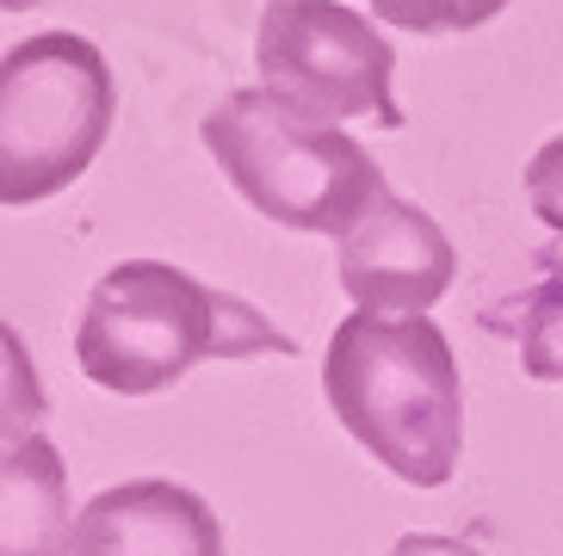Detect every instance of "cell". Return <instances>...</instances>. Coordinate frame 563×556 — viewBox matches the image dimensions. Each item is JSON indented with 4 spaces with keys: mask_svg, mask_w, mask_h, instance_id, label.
<instances>
[{
    "mask_svg": "<svg viewBox=\"0 0 563 556\" xmlns=\"http://www.w3.org/2000/svg\"><path fill=\"white\" fill-rule=\"evenodd\" d=\"M68 508V470L44 433L7 426V464H0V556H68L75 544Z\"/></svg>",
    "mask_w": 563,
    "mask_h": 556,
    "instance_id": "obj_8",
    "label": "cell"
},
{
    "mask_svg": "<svg viewBox=\"0 0 563 556\" xmlns=\"http://www.w3.org/2000/svg\"><path fill=\"white\" fill-rule=\"evenodd\" d=\"M520 371L532 383H563V273H551L527 297V315H520Z\"/></svg>",
    "mask_w": 563,
    "mask_h": 556,
    "instance_id": "obj_9",
    "label": "cell"
},
{
    "mask_svg": "<svg viewBox=\"0 0 563 556\" xmlns=\"http://www.w3.org/2000/svg\"><path fill=\"white\" fill-rule=\"evenodd\" d=\"M372 19L397 25L415 37H452V32H477L496 13H508V0H365Z\"/></svg>",
    "mask_w": 563,
    "mask_h": 556,
    "instance_id": "obj_10",
    "label": "cell"
},
{
    "mask_svg": "<svg viewBox=\"0 0 563 556\" xmlns=\"http://www.w3.org/2000/svg\"><path fill=\"white\" fill-rule=\"evenodd\" d=\"M527 204L551 235H563V136H551L527 162Z\"/></svg>",
    "mask_w": 563,
    "mask_h": 556,
    "instance_id": "obj_11",
    "label": "cell"
},
{
    "mask_svg": "<svg viewBox=\"0 0 563 556\" xmlns=\"http://www.w3.org/2000/svg\"><path fill=\"white\" fill-rule=\"evenodd\" d=\"M199 136L211 148V162L223 167V180L249 198V211L298 235L341 242L390 192L378 155L360 136H347L341 124L298 118L266 87L223 93L205 112Z\"/></svg>",
    "mask_w": 563,
    "mask_h": 556,
    "instance_id": "obj_3",
    "label": "cell"
},
{
    "mask_svg": "<svg viewBox=\"0 0 563 556\" xmlns=\"http://www.w3.org/2000/svg\"><path fill=\"white\" fill-rule=\"evenodd\" d=\"M68 556H223V520L205 494L136 476L87 501Z\"/></svg>",
    "mask_w": 563,
    "mask_h": 556,
    "instance_id": "obj_7",
    "label": "cell"
},
{
    "mask_svg": "<svg viewBox=\"0 0 563 556\" xmlns=\"http://www.w3.org/2000/svg\"><path fill=\"white\" fill-rule=\"evenodd\" d=\"M298 353L249 297L217 291L167 260H124L87 291L75 322V365L112 396H162L205 359Z\"/></svg>",
    "mask_w": 563,
    "mask_h": 556,
    "instance_id": "obj_2",
    "label": "cell"
},
{
    "mask_svg": "<svg viewBox=\"0 0 563 556\" xmlns=\"http://www.w3.org/2000/svg\"><path fill=\"white\" fill-rule=\"evenodd\" d=\"M322 396L390 476L446 489L464 458V383L433 315L353 310L329 334Z\"/></svg>",
    "mask_w": 563,
    "mask_h": 556,
    "instance_id": "obj_1",
    "label": "cell"
},
{
    "mask_svg": "<svg viewBox=\"0 0 563 556\" xmlns=\"http://www.w3.org/2000/svg\"><path fill=\"white\" fill-rule=\"evenodd\" d=\"M118 81L100 44L37 32L0 56V198L25 211L93 167L112 136Z\"/></svg>",
    "mask_w": 563,
    "mask_h": 556,
    "instance_id": "obj_4",
    "label": "cell"
},
{
    "mask_svg": "<svg viewBox=\"0 0 563 556\" xmlns=\"http://www.w3.org/2000/svg\"><path fill=\"white\" fill-rule=\"evenodd\" d=\"M254 68L279 105L316 124L372 118L384 131H402V105L390 93L397 49L378 32V19L353 13L341 0H266L254 32Z\"/></svg>",
    "mask_w": 563,
    "mask_h": 556,
    "instance_id": "obj_5",
    "label": "cell"
},
{
    "mask_svg": "<svg viewBox=\"0 0 563 556\" xmlns=\"http://www.w3.org/2000/svg\"><path fill=\"white\" fill-rule=\"evenodd\" d=\"M390 556H483V551L464 538H446V532H402L390 544Z\"/></svg>",
    "mask_w": 563,
    "mask_h": 556,
    "instance_id": "obj_12",
    "label": "cell"
},
{
    "mask_svg": "<svg viewBox=\"0 0 563 556\" xmlns=\"http://www.w3.org/2000/svg\"><path fill=\"white\" fill-rule=\"evenodd\" d=\"M459 278L446 230L421 204L384 192L341 235V291L372 315H428Z\"/></svg>",
    "mask_w": 563,
    "mask_h": 556,
    "instance_id": "obj_6",
    "label": "cell"
}]
</instances>
